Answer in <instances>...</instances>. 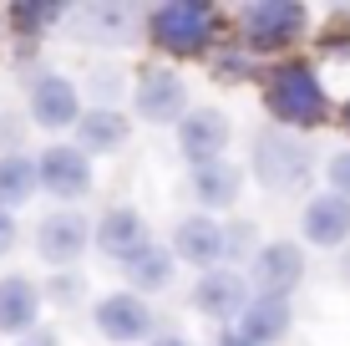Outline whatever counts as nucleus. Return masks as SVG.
<instances>
[{
	"instance_id": "obj_1",
	"label": "nucleus",
	"mask_w": 350,
	"mask_h": 346,
	"mask_svg": "<svg viewBox=\"0 0 350 346\" xmlns=\"http://www.w3.org/2000/svg\"><path fill=\"white\" fill-rule=\"evenodd\" d=\"M264 107H269L274 127H284V133H310V127L330 123V92L310 62L274 66L264 82Z\"/></svg>"
},
{
	"instance_id": "obj_2",
	"label": "nucleus",
	"mask_w": 350,
	"mask_h": 346,
	"mask_svg": "<svg viewBox=\"0 0 350 346\" xmlns=\"http://www.w3.org/2000/svg\"><path fill=\"white\" fill-rule=\"evenodd\" d=\"M148 41L178 62H193L219 41V10L208 0H163L148 10Z\"/></svg>"
},
{
	"instance_id": "obj_3",
	"label": "nucleus",
	"mask_w": 350,
	"mask_h": 346,
	"mask_svg": "<svg viewBox=\"0 0 350 346\" xmlns=\"http://www.w3.org/2000/svg\"><path fill=\"white\" fill-rule=\"evenodd\" d=\"M310 31V10L299 0H254V5L239 10V41L249 56H269L295 46Z\"/></svg>"
},
{
	"instance_id": "obj_4",
	"label": "nucleus",
	"mask_w": 350,
	"mask_h": 346,
	"mask_svg": "<svg viewBox=\"0 0 350 346\" xmlns=\"http://www.w3.org/2000/svg\"><path fill=\"white\" fill-rule=\"evenodd\" d=\"M254 178L269 194H284V188H299L315 169V153L299 133H284V127H264L254 138Z\"/></svg>"
},
{
	"instance_id": "obj_5",
	"label": "nucleus",
	"mask_w": 350,
	"mask_h": 346,
	"mask_svg": "<svg viewBox=\"0 0 350 346\" xmlns=\"http://www.w3.org/2000/svg\"><path fill=\"white\" fill-rule=\"evenodd\" d=\"M152 326H158L152 306L142 301V295H132V291H112V295H102V301L92 306V331L102 341H112V346L152 341Z\"/></svg>"
},
{
	"instance_id": "obj_6",
	"label": "nucleus",
	"mask_w": 350,
	"mask_h": 346,
	"mask_svg": "<svg viewBox=\"0 0 350 346\" xmlns=\"http://www.w3.org/2000/svg\"><path fill=\"white\" fill-rule=\"evenodd\" d=\"M152 245H158V240H152V224L142 219V209H132V204L102 209V219L92 224V249L107 255L112 265H122V270L142 255V249H152Z\"/></svg>"
},
{
	"instance_id": "obj_7",
	"label": "nucleus",
	"mask_w": 350,
	"mask_h": 346,
	"mask_svg": "<svg viewBox=\"0 0 350 346\" xmlns=\"http://www.w3.org/2000/svg\"><path fill=\"white\" fill-rule=\"evenodd\" d=\"M305 280V245L295 240H264L259 255L249 260V291L269 295V301H289Z\"/></svg>"
},
{
	"instance_id": "obj_8",
	"label": "nucleus",
	"mask_w": 350,
	"mask_h": 346,
	"mask_svg": "<svg viewBox=\"0 0 350 346\" xmlns=\"http://www.w3.org/2000/svg\"><path fill=\"white\" fill-rule=\"evenodd\" d=\"M36 178L51 199H62L71 209L77 199L92 194V158L77 148V143H51V148L36 153Z\"/></svg>"
},
{
	"instance_id": "obj_9",
	"label": "nucleus",
	"mask_w": 350,
	"mask_h": 346,
	"mask_svg": "<svg viewBox=\"0 0 350 346\" xmlns=\"http://www.w3.org/2000/svg\"><path fill=\"white\" fill-rule=\"evenodd\" d=\"M92 249V219L77 209H51L36 224V255L56 270H77V260Z\"/></svg>"
},
{
	"instance_id": "obj_10",
	"label": "nucleus",
	"mask_w": 350,
	"mask_h": 346,
	"mask_svg": "<svg viewBox=\"0 0 350 346\" xmlns=\"http://www.w3.org/2000/svg\"><path fill=\"white\" fill-rule=\"evenodd\" d=\"M132 107H137V117L152 123V127H167V123L178 127L188 117V82L178 77V71H167V66H148L137 77V87H132Z\"/></svg>"
},
{
	"instance_id": "obj_11",
	"label": "nucleus",
	"mask_w": 350,
	"mask_h": 346,
	"mask_svg": "<svg viewBox=\"0 0 350 346\" xmlns=\"http://www.w3.org/2000/svg\"><path fill=\"white\" fill-rule=\"evenodd\" d=\"M249 301H254L249 275H244V270H234V265L203 270V275L193 280V311L208 316V321H239Z\"/></svg>"
},
{
	"instance_id": "obj_12",
	"label": "nucleus",
	"mask_w": 350,
	"mask_h": 346,
	"mask_svg": "<svg viewBox=\"0 0 350 346\" xmlns=\"http://www.w3.org/2000/svg\"><path fill=\"white\" fill-rule=\"evenodd\" d=\"M81 92L77 82L62 77V71H41V77L31 82V123L46 127V133H66V127L81 123Z\"/></svg>"
},
{
	"instance_id": "obj_13",
	"label": "nucleus",
	"mask_w": 350,
	"mask_h": 346,
	"mask_svg": "<svg viewBox=\"0 0 350 346\" xmlns=\"http://www.w3.org/2000/svg\"><path fill=\"white\" fill-rule=\"evenodd\" d=\"M234 127L219 107H188V117L178 123V153L188 158V169H203V163H219Z\"/></svg>"
},
{
	"instance_id": "obj_14",
	"label": "nucleus",
	"mask_w": 350,
	"mask_h": 346,
	"mask_svg": "<svg viewBox=\"0 0 350 346\" xmlns=\"http://www.w3.org/2000/svg\"><path fill=\"white\" fill-rule=\"evenodd\" d=\"M173 260L193 270H219L224 265V224L213 214H183L173 224Z\"/></svg>"
},
{
	"instance_id": "obj_15",
	"label": "nucleus",
	"mask_w": 350,
	"mask_h": 346,
	"mask_svg": "<svg viewBox=\"0 0 350 346\" xmlns=\"http://www.w3.org/2000/svg\"><path fill=\"white\" fill-rule=\"evenodd\" d=\"M299 240L315 249H340L350 240V199L340 194H315L299 209Z\"/></svg>"
},
{
	"instance_id": "obj_16",
	"label": "nucleus",
	"mask_w": 350,
	"mask_h": 346,
	"mask_svg": "<svg viewBox=\"0 0 350 346\" xmlns=\"http://www.w3.org/2000/svg\"><path fill=\"white\" fill-rule=\"evenodd\" d=\"M41 285L31 275H21V270H10V275H0V336H26V331L41 326Z\"/></svg>"
},
{
	"instance_id": "obj_17",
	"label": "nucleus",
	"mask_w": 350,
	"mask_h": 346,
	"mask_svg": "<svg viewBox=\"0 0 350 346\" xmlns=\"http://www.w3.org/2000/svg\"><path fill=\"white\" fill-rule=\"evenodd\" d=\"M289 326H295L289 301H269V295H254V301L244 306V316L234 321V331H239L249 346H280V341L289 336Z\"/></svg>"
},
{
	"instance_id": "obj_18",
	"label": "nucleus",
	"mask_w": 350,
	"mask_h": 346,
	"mask_svg": "<svg viewBox=\"0 0 350 346\" xmlns=\"http://www.w3.org/2000/svg\"><path fill=\"white\" fill-rule=\"evenodd\" d=\"M239 194H244V169L239 163H203V169H193V199L203 204V214H219V209H234Z\"/></svg>"
},
{
	"instance_id": "obj_19",
	"label": "nucleus",
	"mask_w": 350,
	"mask_h": 346,
	"mask_svg": "<svg viewBox=\"0 0 350 346\" xmlns=\"http://www.w3.org/2000/svg\"><path fill=\"white\" fill-rule=\"evenodd\" d=\"M71 133H77V148L87 153V158L92 153H117L132 138V117H122L117 107H87Z\"/></svg>"
},
{
	"instance_id": "obj_20",
	"label": "nucleus",
	"mask_w": 350,
	"mask_h": 346,
	"mask_svg": "<svg viewBox=\"0 0 350 346\" xmlns=\"http://www.w3.org/2000/svg\"><path fill=\"white\" fill-rule=\"evenodd\" d=\"M77 21H81V36L87 41H112V46H122L132 41V31H137V10L132 5H81L77 10Z\"/></svg>"
},
{
	"instance_id": "obj_21",
	"label": "nucleus",
	"mask_w": 350,
	"mask_h": 346,
	"mask_svg": "<svg viewBox=\"0 0 350 346\" xmlns=\"http://www.w3.org/2000/svg\"><path fill=\"white\" fill-rule=\"evenodd\" d=\"M41 178H36V158L31 153H0V209L16 214L21 204H31Z\"/></svg>"
},
{
	"instance_id": "obj_22",
	"label": "nucleus",
	"mask_w": 350,
	"mask_h": 346,
	"mask_svg": "<svg viewBox=\"0 0 350 346\" xmlns=\"http://www.w3.org/2000/svg\"><path fill=\"white\" fill-rule=\"evenodd\" d=\"M173 270H178V260H173V249H167V245L142 249V255L127 265L132 295H142V301H148V291H152V295H158V291H167V285H173Z\"/></svg>"
},
{
	"instance_id": "obj_23",
	"label": "nucleus",
	"mask_w": 350,
	"mask_h": 346,
	"mask_svg": "<svg viewBox=\"0 0 350 346\" xmlns=\"http://www.w3.org/2000/svg\"><path fill=\"white\" fill-rule=\"evenodd\" d=\"M71 10L56 5V0H21V5L5 10V21L16 26V36H26V41H36V36H46L56 26V21H66Z\"/></svg>"
},
{
	"instance_id": "obj_24",
	"label": "nucleus",
	"mask_w": 350,
	"mask_h": 346,
	"mask_svg": "<svg viewBox=\"0 0 350 346\" xmlns=\"http://www.w3.org/2000/svg\"><path fill=\"white\" fill-rule=\"evenodd\" d=\"M259 230L249 219H234V224H224V260H234V270L244 265V260H254L259 255Z\"/></svg>"
},
{
	"instance_id": "obj_25",
	"label": "nucleus",
	"mask_w": 350,
	"mask_h": 346,
	"mask_svg": "<svg viewBox=\"0 0 350 346\" xmlns=\"http://www.w3.org/2000/svg\"><path fill=\"white\" fill-rule=\"evenodd\" d=\"M81 295H87V275H81V270H56V275L41 285V301H51V306H77Z\"/></svg>"
},
{
	"instance_id": "obj_26",
	"label": "nucleus",
	"mask_w": 350,
	"mask_h": 346,
	"mask_svg": "<svg viewBox=\"0 0 350 346\" xmlns=\"http://www.w3.org/2000/svg\"><path fill=\"white\" fill-rule=\"evenodd\" d=\"M325 173H330V194L350 199V148H345V153H335V158H330V169H325Z\"/></svg>"
},
{
	"instance_id": "obj_27",
	"label": "nucleus",
	"mask_w": 350,
	"mask_h": 346,
	"mask_svg": "<svg viewBox=\"0 0 350 346\" xmlns=\"http://www.w3.org/2000/svg\"><path fill=\"white\" fill-rule=\"evenodd\" d=\"M117 92H122V82H117V71H96V107H117Z\"/></svg>"
},
{
	"instance_id": "obj_28",
	"label": "nucleus",
	"mask_w": 350,
	"mask_h": 346,
	"mask_svg": "<svg viewBox=\"0 0 350 346\" xmlns=\"http://www.w3.org/2000/svg\"><path fill=\"white\" fill-rule=\"evenodd\" d=\"M16 240H21V230H16V214L10 209H0V260L16 249Z\"/></svg>"
},
{
	"instance_id": "obj_29",
	"label": "nucleus",
	"mask_w": 350,
	"mask_h": 346,
	"mask_svg": "<svg viewBox=\"0 0 350 346\" xmlns=\"http://www.w3.org/2000/svg\"><path fill=\"white\" fill-rule=\"evenodd\" d=\"M16 346H62V336H56L51 326H36V331H26V336H21Z\"/></svg>"
},
{
	"instance_id": "obj_30",
	"label": "nucleus",
	"mask_w": 350,
	"mask_h": 346,
	"mask_svg": "<svg viewBox=\"0 0 350 346\" xmlns=\"http://www.w3.org/2000/svg\"><path fill=\"white\" fill-rule=\"evenodd\" d=\"M219 346H249V341H244V336H239V331H234V326H228V331H224V336H219Z\"/></svg>"
},
{
	"instance_id": "obj_31",
	"label": "nucleus",
	"mask_w": 350,
	"mask_h": 346,
	"mask_svg": "<svg viewBox=\"0 0 350 346\" xmlns=\"http://www.w3.org/2000/svg\"><path fill=\"white\" fill-rule=\"evenodd\" d=\"M148 346H193V341H183V336H152Z\"/></svg>"
},
{
	"instance_id": "obj_32",
	"label": "nucleus",
	"mask_w": 350,
	"mask_h": 346,
	"mask_svg": "<svg viewBox=\"0 0 350 346\" xmlns=\"http://www.w3.org/2000/svg\"><path fill=\"white\" fill-rule=\"evenodd\" d=\"M340 275H345V285H350V255H345V265H340Z\"/></svg>"
},
{
	"instance_id": "obj_33",
	"label": "nucleus",
	"mask_w": 350,
	"mask_h": 346,
	"mask_svg": "<svg viewBox=\"0 0 350 346\" xmlns=\"http://www.w3.org/2000/svg\"><path fill=\"white\" fill-rule=\"evenodd\" d=\"M340 123H345V133H350V102H345V117H340Z\"/></svg>"
}]
</instances>
